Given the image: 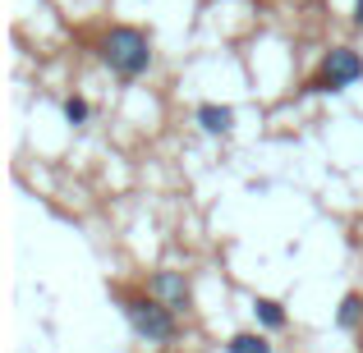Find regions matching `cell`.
Instances as JSON below:
<instances>
[{
    "label": "cell",
    "instance_id": "cell-8",
    "mask_svg": "<svg viewBox=\"0 0 363 353\" xmlns=\"http://www.w3.org/2000/svg\"><path fill=\"white\" fill-rule=\"evenodd\" d=\"M225 353H272V345H267L262 335H230Z\"/></svg>",
    "mask_w": 363,
    "mask_h": 353
},
{
    "label": "cell",
    "instance_id": "cell-3",
    "mask_svg": "<svg viewBox=\"0 0 363 353\" xmlns=\"http://www.w3.org/2000/svg\"><path fill=\"white\" fill-rule=\"evenodd\" d=\"M359 79H363V55L354 46H331V51L322 55V69L303 83V92H308V97H327V92L354 88Z\"/></svg>",
    "mask_w": 363,
    "mask_h": 353
},
{
    "label": "cell",
    "instance_id": "cell-2",
    "mask_svg": "<svg viewBox=\"0 0 363 353\" xmlns=\"http://www.w3.org/2000/svg\"><path fill=\"white\" fill-rule=\"evenodd\" d=\"M124 317H129V326L138 330L147 345H170V340L179 335V312H170L166 303L157 299V294H129V289H116Z\"/></svg>",
    "mask_w": 363,
    "mask_h": 353
},
{
    "label": "cell",
    "instance_id": "cell-7",
    "mask_svg": "<svg viewBox=\"0 0 363 353\" xmlns=\"http://www.w3.org/2000/svg\"><path fill=\"white\" fill-rule=\"evenodd\" d=\"M253 317H257V326H267V330L285 326V308L276 299H253Z\"/></svg>",
    "mask_w": 363,
    "mask_h": 353
},
{
    "label": "cell",
    "instance_id": "cell-9",
    "mask_svg": "<svg viewBox=\"0 0 363 353\" xmlns=\"http://www.w3.org/2000/svg\"><path fill=\"white\" fill-rule=\"evenodd\" d=\"M65 120H69L74 129H83V124L92 120V106H88L83 97H69V101H65Z\"/></svg>",
    "mask_w": 363,
    "mask_h": 353
},
{
    "label": "cell",
    "instance_id": "cell-4",
    "mask_svg": "<svg viewBox=\"0 0 363 353\" xmlns=\"http://www.w3.org/2000/svg\"><path fill=\"white\" fill-rule=\"evenodd\" d=\"M147 294H157L170 312H189V284H184V275H175V271H157L147 280Z\"/></svg>",
    "mask_w": 363,
    "mask_h": 353
},
{
    "label": "cell",
    "instance_id": "cell-10",
    "mask_svg": "<svg viewBox=\"0 0 363 353\" xmlns=\"http://www.w3.org/2000/svg\"><path fill=\"white\" fill-rule=\"evenodd\" d=\"M354 28H363V0H354Z\"/></svg>",
    "mask_w": 363,
    "mask_h": 353
},
{
    "label": "cell",
    "instance_id": "cell-5",
    "mask_svg": "<svg viewBox=\"0 0 363 353\" xmlns=\"http://www.w3.org/2000/svg\"><path fill=\"white\" fill-rule=\"evenodd\" d=\"M198 124H203V133H212V138H225V133L235 129V110L216 106V101H203V106H198Z\"/></svg>",
    "mask_w": 363,
    "mask_h": 353
},
{
    "label": "cell",
    "instance_id": "cell-6",
    "mask_svg": "<svg viewBox=\"0 0 363 353\" xmlns=\"http://www.w3.org/2000/svg\"><path fill=\"white\" fill-rule=\"evenodd\" d=\"M336 326H340V330H359V326H363V294H345V299H340Z\"/></svg>",
    "mask_w": 363,
    "mask_h": 353
},
{
    "label": "cell",
    "instance_id": "cell-1",
    "mask_svg": "<svg viewBox=\"0 0 363 353\" xmlns=\"http://www.w3.org/2000/svg\"><path fill=\"white\" fill-rule=\"evenodd\" d=\"M101 64H106L116 79L133 83L152 69V42L143 28H129V23H116L106 37H101Z\"/></svg>",
    "mask_w": 363,
    "mask_h": 353
}]
</instances>
